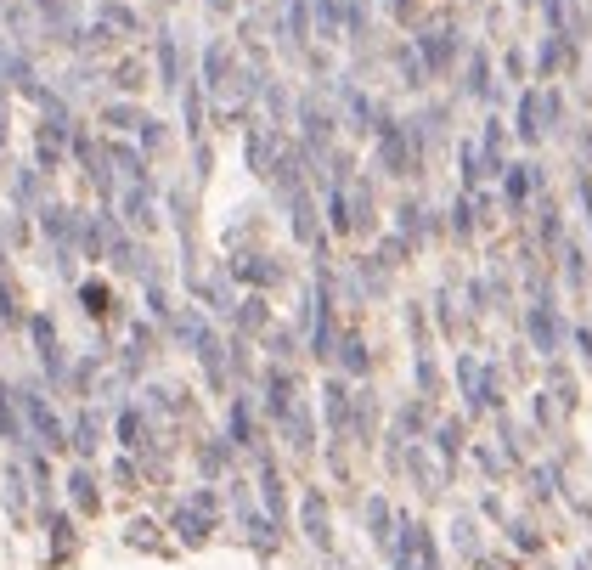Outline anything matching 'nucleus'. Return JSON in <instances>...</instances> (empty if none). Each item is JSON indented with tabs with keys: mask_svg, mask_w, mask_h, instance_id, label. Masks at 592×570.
Instances as JSON below:
<instances>
[{
	"mask_svg": "<svg viewBox=\"0 0 592 570\" xmlns=\"http://www.w3.org/2000/svg\"><path fill=\"white\" fill-rule=\"evenodd\" d=\"M29 418H34V429L46 435V446H57V418H51V412L40 407V401H34V396H29Z\"/></svg>",
	"mask_w": 592,
	"mask_h": 570,
	"instance_id": "f257e3e1",
	"label": "nucleus"
}]
</instances>
